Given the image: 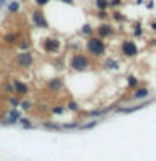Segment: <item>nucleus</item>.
<instances>
[{
    "label": "nucleus",
    "instance_id": "1",
    "mask_svg": "<svg viewBox=\"0 0 156 161\" xmlns=\"http://www.w3.org/2000/svg\"><path fill=\"white\" fill-rule=\"evenodd\" d=\"M86 47H87V52L91 55H94V57H103L104 52H106V44L99 35L98 37H89Z\"/></svg>",
    "mask_w": 156,
    "mask_h": 161
},
{
    "label": "nucleus",
    "instance_id": "2",
    "mask_svg": "<svg viewBox=\"0 0 156 161\" xmlns=\"http://www.w3.org/2000/svg\"><path fill=\"white\" fill-rule=\"evenodd\" d=\"M70 67L74 70H77V72H84V70H87L91 67V60L86 54H74L72 57H70Z\"/></svg>",
    "mask_w": 156,
    "mask_h": 161
},
{
    "label": "nucleus",
    "instance_id": "3",
    "mask_svg": "<svg viewBox=\"0 0 156 161\" xmlns=\"http://www.w3.org/2000/svg\"><path fill=\"white\" fill-rule=\"evenodd\" d=\"M42 47L47 54H55V52H59V49H60V40L54 39V37H47V39H44Z\"/></svg>",
    "mask_w": 156,
    "mask_h": 161
},
{
    "label": "nucleus",
    "instance_id": "4",
    "mask_svg": "<svg viewBox=\"0 0 156 161\" xmlns=\"http://www.w3.org/2000/svg\"><path fill=\"white\" fill-rule=\"evenodd\" d=\"M121 52L126 57H134L138 54V45H136L133 40H123L121 42Z\"/></svg>",
    "mask_w": 156,
    "mask_h": 161
},
{
    "label": "nucleus",
    "instance_id": "5",
    "mask_svg": "<svg viewBox=\"0 0 156 161\" xmlns=\"http://www.w3.org/2000/svg\"><path fill=\"white\" fill-rule=\"evenodd\" d=\"M34 62V57H32V54L29 52V50H24V52H20L17 55V64H19V67H22V69H27L30 67Z\"/></svg>",
    "mask_w": 156,
    "mask_h": 161
},
{
    "label": "nucleus",
    "instance_id": "6",
    "mask_svg": "<svg viewBox=\"0 0 156 161\" xmlns=\"http://www.w3.org/2000/svg\"><path fill=\"white\" fill-rule=\"evenodd\" d=\"M32 20H34V25L39 29H47L49 27V22L45 20L44 14L40 12V10H34L32 12Z\"/></svg>",
    "mask_w": 156,
    "mask_h": 161
},
{
    "label": "nucleus",
    "instance_id": "7",
    "mask_svg": "<svg viewBox=\"0 0 156 161\" xmlns=\"http://www.w3.org/2000/svg\"><path fill=\"white\" fill-rule=\"evenodd\" d=\"M113 27H111L109 24H101L99 27H98V34H99V37L101 39H104V37H111L113 35Z\"/></svg>",
    "mask_w": 156,
    "mask_h": 161
},
{
    "label": "nucleus",
    "instance_id": "8",
    "mask_svg": "<svg viewBox=\"0 0 156 161\" xmlns=\"http://www.w3.org/2000/svg\"><path fill=\"white\" fill-rule=\"evenodd\" d=\"M12 84H14V89L17 91V94H29V86H27V84H24L22 80L14 79V80H12Z\"/></svg>",
    "mask_w": 156,
    "mask_h": 161
},
{
    "label": "nucleus",
    "instance_id": "9",
    "mask_svg": "<svg viewBox=\"0 0 156 161\" xmlns=\"http://www.w3.org/2000/svg\"><path fill=\"white\" fill-rule=\"evenodd\" d=\"M148 104H151V101H148V103H143V104H138V106H131V108H121V109H118V113H124V114H128V113H133V111H139V109H143V108H146Z\"/></svg>",
    "mask_w": 156,
    "mask_h": 161
},
{
    "label": "nucleus",
    "instance_id": "10",
    "mask_svg": "<svg viewBox=\"0 0 156 161\" xmlns=\"http://www.w3.org/2000/svg\"><path fill=\"white\" fill-rule=\"evenodd\" d=\"M148 94H149L148 89H146V87H141V89H136V91H134L133 97H134V99H144V97H148Z\"/></svg>",
    "mask_w": 156,
    "mask_h": 161
},
{
    "label": "nucleus",
    "instance_id": "11",
    "mask_svg": "<svg viewBox=\"0 0 156 161\" xmlns=\"http://www.w3.org/2000/svg\"><path fill=\"white\" fill-rule=\"evenodd\" d=\"M94 3L99 10H108L109 7V0H94Z\"/></svg>",
    "mask_w": 156,
    "mask_h": 161
},
{
    "label": "nucleus",
    "instance_id": "12",
    "mask_svg": "<svg viewBox=\"0 0 156 161\" xmlns=\"http://www.w3.org/2000/svg\"><path fill=\"white\" fill-rule=\"evenodd\" d=\"M19 119V111L17 109H12L8 113V119H7V123H15V121Z\"/></svg>",
    "mask_w": 156,
    "mask_h": 161
},
{
    "label": "nucleus",
    "instance_id": "13",
    "mask_svg": "<svg viewBox=\"0 0 156 161\" xmlns=\"http://www.w3.org/2000/svg\"><path fill=\"white\" fill-rule=\"evenodd\" d=\"M49 87L54 89V91H57V89L62 87V82H60V79H52V80L49 82Z\"/></svg>",
    "mask_w": 156,
    "mask_h": 161
},
{
    "label": "nucleus",
    "instance_id": "14",
    "mask_svg": "<svg viewBox=\"0 0 156 161\" xmlns=\"http://www.w3.org/2000/svg\"><path fill=\"white\" fill-rule=\"evenodd\" d=\"M17 39H19V34H8V35H5V42H7V44H15V42H17Z\"/></svg>",
    "mask_w": 156,
    "mask_h": 161
},
{
    "label": "nucleus",
    "instance_id": "15",
    "mask_svg": "<svg viewBox=\"0 0 156 161\" xmlns=\"http://www.w3.org/2000/svg\"><path fill=\"white\" fill-rule=\"evenodd\" d=\"M19 8H20V5H19V2H12V3H10L8 5V10H10V12H19Z\"/></svg>",
    "mask_w": 156,
    "mask_h": 161
},
{
    "label": "nucleus",
    "instance_id": "16",
    "mask_svg": "<svg viewBox=\"0 0 156 161\" xmlns=\"http://www.w3.org/2000/svg\"><path fill=\"white\" fill-rule=\"evenodd\" d=\"M81 32H82L84 35H91V34H92V27H91L89 24H86L84 27H82V30H81Z\"/></svg>",
    "mask_w": 156,
    "mask_h": 161
},
{
    "label": "nucleus",
    "instance_id": "17",
    "mask_svg": "<svg viewBox=\"0 0 156 161\" xmlns=\"http://www.w3.org/2000/svg\"><path fill=\"white\" fill-rule=\"evenodd\" d=\"M128 86L129 87H136V86H138V79H136L134 75H131V77L128 79Z\"/></svg>",
    "mask_w": 156,
    "mask_h": 161
},
{
    "label": "nucleus",
    "instance_id": "18",
    "mask_svg": "<svg viewBox=\"0 0 156 161\" xmlns=\"http://www.w3.org/2000/svg\"><path fill=\"white\" fill-rule=\"evenodd\" d=\"M30 106H32V104H30L29 101H24V103H20V108H22L24 111H27V109H30Z\"/></svg>",
    "mask_w": 156,
    "mask_h": 161
},
{
    "label": "nucleus",
    "instance_id": "19",
    "mask_svg": "<svg viewBox=\"0 0 156 161\" xmlns=\"http://www.w3.org/2000/svg\"><path fill=\"white\" fill-rule=\"evenodd\" d=\"M106 65H111V69H118V62L116 60H106Z\"/></svg>",
    "mask_w": 156,
    "mask_h": 161
},
{
    "label": "nucleus",
    "instance_id": "20",
    "mask_svg": "<svg viewBox=\"0 0 156 161\" xmlns=\"http://www.w3.org/2000/svg\"><path fill=\"white\" fill-rule=\"evenodd\" d=\"M52 113H55V114H62V113H64L62 106H55V108H52Z\"/></svg>",
    "mask_w": 156,
    "mask_h": 161
},
{
    "label": "nucleus",
    "instance_id": "21",
    "mask_svg": "<svg viewBox=\"0 0 156 161\" xmlns=\"http://www.w3.org/2000/svg\"><path fill=\"white\" fill-rule=\"evenodd\" d=\"M98 124L96 121H92V123H89V124H84V126H81V129H89V128H94V126Z\"/></svg>",
    "mask_w": 156,
    "mask_h": 161
},
{
    "label": "nucleus",
    "instance_id": "22",
    "mask_svg": "<svg viewBox=\"0 0 156 161\" xmlns=\"http://www.w3.org/2000/svg\"><path fill=\"white\" fill-rule=\"evenodd\" d=\"M67 108L70 109V111H77L79 108H77V104H75V103H72V101H70V103L67 104Z\"/></svg>",
    "mask_w": 156,
    "mask_h": 161
},
{
    "label": "nucleus",
    "instance_id": "23",
    "mask_svg": "<svg viewBox=\"0 0 156 161\" xmlns=\"http://www.w3.org/2000/svg\"><path fill=\"white\" fill-rule=\"evenodd\" d=\"M50 0H35V3L39 5V7H44V5H47Z\"/></svg>",
    "mask_w": 156,
    "mask_h": 161
},
{
    "label": "nucleus",
    "instance_id": "24",
    "mask_svg": "<svg viewBox=\"0 0 156 161\" xmlns=\"http://www.w3.org/2000/svg\"><path fill=\"white\" fill-rule=\"evenodd\" d=\"M121 3V0H111L109 5H113V7H118V5Z\"/></svg>",
    "mask_w": 156,
    "mask_h": 161
},
{
    "label": "nucleus",
    "instance_id": "25",
    "mask_svg": "<svg viewBox=\"0 0 156 161\" xmlns=\"http://www.w3.org/2000/svg\"><path fill=\"white\" fill-rule=\"evenodd\" d=\"M29 45H30V42L27 40V42H22V44H20V47H22V49L25 50V49H29Z\"/></svg>",
    "mask_w": 156,
    "mask_h": 161
},
{
    "label": "nucleus",
    "instance_id": "26",
    "mask_svg": "<svg viewBox=\"0 0 156 161\" xmlns=\"http://www.w3.org/2000/svg\"><path fill=\"white\" fill-rule=\"evenodd\" d=\"M114 19H116V20H123V15H119L118 12H116V14H114Z\"/></svg>",
    "mask_w": 156,
    "mask_h": 161
},
{
    "label": "nucleus",
    "instance_id": "27",
    "mask_svg": "<svg viewBox=\"0 0 156 161\" xmlns=\"http://www.w3.org/2000/svg\"><path fill=\"white\" fill-rule=\"evenodd\" d=\"M59 2H62V3H74V0H59Z\"/></svg>",
    "mask_w": 156,
    "mask_h": 161
},
{
    "label": "nucleus",
    "instance_id": "28",
    "mask_svg": "<svg viewBox=\"0 0 156 161\" xmlns=\"http://www.w3.org/2000/svg\"><path fill=\"white\" fill-rule=\"evenodd\" d=\"M5 3V0H0V7H2V5Z\"/></svg>",
    "mask_w": 156,
    "mask_h": 161
}]
</instances>
